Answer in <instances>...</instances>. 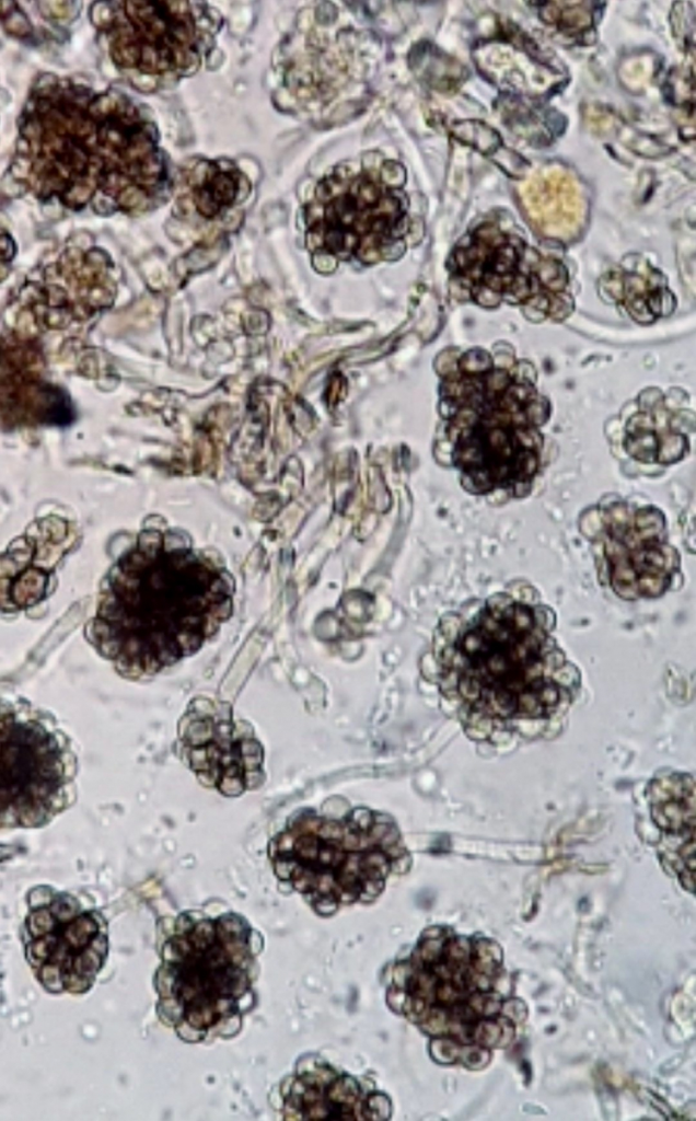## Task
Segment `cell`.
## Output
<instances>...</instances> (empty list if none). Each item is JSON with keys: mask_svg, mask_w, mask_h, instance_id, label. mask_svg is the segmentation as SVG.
<instances>
[{"mask_svg": "<svg viewBox=\"0 0 696 1121\" xmlns=\"http://www.w3.org/2000/svg\"><path fill=\"white\" fill-rule=\"evenodd\" d=\"M231 612L222 569L146 531L112 569L88 636L121 672L152 674L196 652Z\"/></svg>", "mask_w": 696, "mask_h": 1121, "instance_id": "6da1fadb", "label": "cell"}, {"mask_svg": "<svg viewBox=\"0 0 696 1121\" xmlns=\"http://www.w3.org/2000/svg\"><path fill=\"white\" fill-rule=\"evenodd\" d=\"M22 159L40 198L84 206L97 188L134 209L154 192L164 164L152 131L124 97L55 82L34 92L22 115Z\"/></svg>", "mask_w": 696, "mask_h": 1121, "instance_id": "7a4b0ae2", "label": "cell"}, {"mask_svg": "<svg viewBox=\"0 0 696 1121\" xmlns=\"http://www.w3.org/2000/svg\"><path fill=\"white\" fill-rule=\"evenodd\" d=\"M555 622L542 603L509 593L485 600L436 657L443 694L486 721L550 717L579 677L553 636Z\"/></svg>", "mask_w": 696, "mask_h": 1121, "instance_id": "3957f363", "label": "cell"}, {"mask_svg": "<svg viewBox=\"0 0 696 1121\" xmlns=\"http://www.w3.org/2000/svg\"><path fill=\"white\" fill-rule=\"evenodd\" d=\"M549 403L532 381L497 367L482 349L463 354L440 384L451 461L475 495L521 498L542 467Z\"/></svg>", "mask_w": 696, "mask_h": 1121, "instance_id": "277c9868", "label": "cell"}, {"mask_svg": "<svg viewBox=\"0 0 696 1121\" xmlns=\"http://www.w3.org/2000/svg\"><path fill=\"white\" fill-rule=\"evenodd\" d=\"M277 878L323 914L375 898L406 856L391 819L368 809L335 818L304 812L269 843Z\"/></svg>", "mask_w": 696, "mask_h": 1121, "instance_id": "5b68a950", "label": "cell"}, {"mask_svg": "<svg viewBox=\"0 0 696 1121\" xmlns=\"http://www.w3.org/2000/svg\"><path fill=\"white\" fill-rule=\"evenodd\" d=\"M162 968L178 1019L204 1033L233 1017L252 990L251 928L235 915L200 920L165 945Z\"/></svg>", "mask_w": 696, "mask_h": 1121, "instance_id": "8992f818", "label": "cell"}, {"mask_svg": "<svg viewBox=\"0 0 696 1121\" xmlns=\"http://www.w3.org/2000/svg\"><path fill=\"white\" fill-rule=\"evenodd\" d=\"M578 528L590 543L598 579L616 597L657 599L678 586L681 555L660 508L610 494L580 512Z\"/></svg>", "mask_w": 696, "mask_h": 1121, "instance_id": "52a82bcc", "label": "cell"}, {"mask_svg": "<svg viewBox=\"0 0 696 1121\" xmlns=\"http://www.w3.org/2000/svg\"><path fill=\"white\" fill-rule=\"evenodd\" d=\"M448 266L454 282L483 307L532 305L554 320L573 310L565 265L495 224L476 228L454 249Z\"/></svg>", "mask_w": 696, "mask_h": 1121, "instance_id": "ba28073f", "label": "cell"}, {"mask_svg": "<svg viewBox=\"0 0 696 1121\" xmlns=\"http://www.w3.org/2000/svg\"><path fill=\"white\" fill-rule=\"evenodd\" d=\"M305 222L316 250L368 259L403 236L406 208L397 186L381 173L338 167L317 184Z\"/></svg>", "mask_w": 696, "mask_h": 1121, "instance_id": "9c48e42d", "label": "cell"}, {"mask_svg": "<svg viewBox=\"0 0 696 1121\" xmlns=\"http://www.w3.org/2000/svg\"><path fill=\"white\" fill-rule=\"evenodd\" d=\"M57 738L42 724L1 717L2 822L38 827L59 810L67 783Z\"/></svg>", "mask_w": 696, "mask_h": 1121, "instance_id": "30bf717a", "label": "cell"}, {"mask_svg": "<svg viewBox=\"0 0 696 1121\" xmlns=\"http://www.w3.org/2000/svg\"><path fill=\"white\" fill-rule=\"evenodd\" d=\"M179 724L183 756L199 781L227 796L256 787L264 750L250 726L233 720L229 705L195 701Z\"/></svg>", "mask_w": 696, "mask_h": 1121, "instance_id": "8fae6325", "label": "cell"}, {"mask_svg": "<svg viewBox=\"0 0 696 1121\" xmlns=\"http://www.w3.org/2000/svg\"><path fill=\"white\" fill-rule=\"evenodd\" d=\"M118 5L108 25L115 62L152 74L192 65L199 35L189 3L127 1Z\"/></svg>", "mask_w": 696, "mask_h": 1121, "instance_id": "7c38bea8", "label": "cell"}, {"mask_svg": "<svg viewBox=\"0 0 696 1121\" xmlns=\"http://www.w3.org/2000/svg\"><path fill=\"white\" fill-rule=\"evenodd\" d=\"M285 1119H381L385 1097L326 1064L297 1068L281 1086Z\"/></svg>", "mask_w": 696, "mask_h": 1121, "instance_id": "4fadbf2b", "label": "cell"}, {"mask_svg": "<svg viewBox=\"0 0 696 1121\" xmlns=\"http://www.w3.org/2000/svg\"><path fill=\"white\" fill-rule=\"evenodd\" d=\"M603 288L615 303L620 304L636 322L649 324L670 313L675 304L661 273L646 269L610 271L603 278Z\"/></svg>", "mask_w": 696, "mask_h": 1121, "instance_id": "5bb4252c", "label": "cell"}, {"mask_svg": "<svg viewBox=\"0 0 696 1121\" xmlns=\"http://www.w3.org/2000/svg\"><path fill=\"white\" fill-rule=\"evenodd\" d=\"M639 420L627 423L623 439L626 454L639 464L671 465L689 451L688 437L671 420H652L651 416L635 415Z\"/></svg>", "mask_w": 696, "mask_h": 1121, "instance_id": "9a60e30c", "label": "cell"}, {"mask_svg": "<svg viewBox=\"0 0 696 1121\" xmlns=\"http://www.w3.org/2000/svg\"><path fill=\"white\" fill-rule=\"evenodd\" d=\"M651 816L668 835L695 846L694 781L688 775H669L650 784Z\"/></svg>", "mask_w": 696, "mask_h": 1121, "instance_id": "2e32d148", "label": "cell"}, {"mask_svg": "<svg viewBox=\"0 0 696 1121\" xmlns=\"http://www.w3.org/2000/svg\"><path fill=\"white\" fill-rule=\"evenodd\" d=\"M200 175L190 183L193 204L198 213L211 219L232 206L240 192V174L214 161H207Z\"/></svg>", "mask_w": 696, "mask_h": 1121, "instance_id": "e0dca14e", "label": "cell"}, {"mask_svg": "<svg viewBox=\"0 0 696 1121\" xmlns=\"http://www.w3.org/2000/svg\"><path fill=\"white\" fill-rule=\"evenodd\" d=\"M453 135L484 153H491L500 146L498 132L480 122H461L453 126Z\"/></svg>", "mask_w": 696, "mask_h": 1121, "instance_id": "ac0fdd59", "label": "cell"}, {"mask_svg": "<svg viewBox=\"0 0 696 1121\" xmlns=\"http://www.w3.org/2000/svg\"><path fill=\"white\" fill-rule=\"evenodd\" d=\"M552 3L555 8L550 10L545 9L544 13L546 15L544 16H549L548 21L555 23L560 30L578 32L592 24L591 13L585 8L578 9L576 8L577 3H575V7L568 8V2H562L565 8H559L557 2Z\"/></svg>", "mask_w": 696, "mask_h": 1121, "instance_id": "d6986e66", "label": "cell"}]
</instances>
